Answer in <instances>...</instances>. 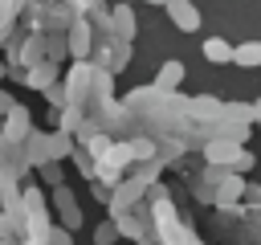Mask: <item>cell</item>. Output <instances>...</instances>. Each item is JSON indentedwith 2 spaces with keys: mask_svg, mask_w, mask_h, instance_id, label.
<instances>
[{
  "mask_svg": "<svg viewBox=\"0 0 261 245\" xmlns=\"http://www.w3.org/2000/svg\"><path fill=\"white\" fill-rule=\"evenodd\" d=\"M0 212H4V208H0Z\"/></svg>",
  "mask_w": 261,
  "mask_h": 245,
  "instance_id": "cell-29",
  "label": "cell"
},
{
  "mask_svg": "<svg viewBox=\"0 0 261 245\" xmlns=\"http://www.w3.org/2000/svg\"><path fill=\"white\" fill-rule=\"evenodd\" d=\"M24 4H29V0H0V33H4L8 24H12V16H16V12L24 8Z\"/></svg>",
  "mask_w": 261,
  "mask_h": 245,
  "instance_id": "cell-19",
  "label": "cell"
},
{
  "mask_svg": "<svg viewBox=\"0 0 261 245\" xmlns=\"http://www.w3.org/2000/svg\"><path fill=\"white\" fill-rule=\"evenodd\" d=\"M143 4H159V8H167V0H143Z\"/></svg>",
  "mask_w": 261,
  "mask_h": 245,
  "instance_id": "cell-27",
  "label": "cell"
},
{
  "mask_svg": "<svg viewBox=\"0 0 261 245\" xmlns=\"http://www.w3.org/2000/svg\"><path fill=\"white\" fill-rule=\"evenodd\" d=\"M106 20H110L114 41H130V37H135V12H130L126 4H114V8L106 12Z\"/></svg>",
  "mask_w": 261,
  "mask_h": 245,
  "instance_id": "cell-6",
  "label": "cell"
},
{
  "mask_svg": "<svg viewBox=\"0 0 261 245\" xmlns=\"http://www.w3.org/2000/svg\"><path fill=\"white\" fill-rule=\"evenodd\" d=\"M159 241H163V245H200V241H196V237H192V233H188L179 220H171V225H159Z\"/></svg>",
  "mask_w": 261,
  "mask_h": 245,
  "instance_id": "cell-14",
  "label": "cell"
},
{
  "mask_svg": "<svg viewBox=\"0 0 261 245\" xmlns=\"http://www.w3.org/2000/svg\"><path fill=\"white\" fill-rule=\"evenodd\" d=\"M41 94H45L53 106H61V110H65V86H57V82H53V86H49V90H41Z\"/></svg>",
  "mask_w": 261,
  "mask_h": 245,
  "instance_id": "cell-22",
  "label": "cell"
},
{
  "mask_svg": "<svg viewBox=\"0 0 261 245\" xmlns=\"http://www.w3.org/2000/svg\"><path fill=\"white\" fill-rule=\"evenodd\" d=\"M232 49H237V45H228L224 37H208V41H204V57H208L212 65H224V61H232Z\"/></svg>",
  "mask_w": 261,
  "mask_h": 245,
  "instance_id": "cell-12",
  "label": "cell"
},
{
  "mask_svg": "<svg viewBox=\"0 0 261 245\" xmlns=\"http://www.w3.org/2000/svg\"><path fill=\"white\" fill-rule=\"evenodd\" d=\"M253 114H257V127H261V98L253 102Z\"/></svg>",
  "mask_w": 261,
  "mask_h": 245,
  "instance_id": "cell-26",
  "label": "cell"
},
{
  "mask_svg": "<svg viewBox=\"0 0 261 245\" xmlns=\"http://www.w3.org/2000/svg\"><path fill=\"white\" fill-rule=\"evenodd\" d=\"M33 114H29V106L24 102H12V110L4 114V139H12V143H24L29 135H33Z\"/></svg>",
  "mask_w": 261,
  "mask_h": 245,
  "instance_id": "cell-1",
  "label": "cell"
},
{
  "mask_svg": "<svg viewBox=\"0 0 261 245\" xmlns=\"http://www.w3.org/2000/svg\"><path fill=\"white\" fill-rule=\"evenodd\" d=\"M37 176H41V184H45V188H61V184H65V176H61V163H57V159L41 163V167H37Z\"/></svg>",
  "mask_w": 261,
  "mask_h": 245,
  "instance_id": "cell-18",
  "label": "cell"
},
{
  "mask_svg": "<svg viewBox=\"0 0 261 245\" xmlns=\"http://www.w3.org/2000/svg\"><path fill=\"white\" fill-rule=\"evenodd\" d=\"M12 229H20V220L12 225V212H0V237H8Z\"/></svg>",
  "mask_w": 261,
  "mask_h": 245,
  "instance_id": "cell-24",
  "label": "cell"
},
{
  "mask_svg": "<svg viewBox=\"0 0 261 245\" xmlns=\"http://www.w3.org/2000/svg\"><path fill=\"white\" fill-rule=\"evenodd\" d=\"M53 204H57V212H61V225L65 229H77L82 225V208H77V200H73V192L61 184V188H53Z\"/></svg>",
  "mask_w": 261,
  "mask_h": 245,
  "instance_id": "cell-4",
  "label": "cell"
},
{
  "mask_svg": "<svg viewBox=\"0 0 261 245\" xmlns=\"http://www.w3.org/2000/svg\"><path fill=\"white\" fill-rule=\"evenodd\" d=\"M65 49H69V57H90V24L86 20H73L69 24V41H65Z\"/></svg>",
  "mask_w": 261,
  "mask_h": 245,
  "instance_id": "cell-10",
  "label": "cell"
},
{
  "mask_svg": "<svg viewBox=\"0 0 261 245\" xmlns=\"http://www.w3.org/2000/svg\"><path fill=\"white\" fill-rule=\"evenodd\" d=\"M114 220H118L122 237H130V241H139V245H155V241H159V233H155L151 225H143L139 216H130V212H122V216H114Z\"/></svg>",
  "mask_w": 261,
  "mask_h": 245,
  "instance_id": "cell-5",
  "label": "cell"
},
{
  "mask_svg": "<svg viewBox=\"0 0 261 245\" xmlns=\"http://www.w3.org/2000/svg\"><path fill=\"white\" fill-rule=\"evenodd\" d=\"M126 61H130V41H110V45L102 49V69H106V74H122Z\"/></svg>",
  "mask_w": 261,
  "mask_h": 245,
  "instance_id": "cell-7",
  "label": "cell"
},
{
  "mask_svg": "<svg viewBox=\"0 0 261 245\" xmlns=\"http://www.w3.org/2000/svg\"><path fill=\"white\" fill-rule=\"evenodd\" d=\"M130 147H135V159H151V155H155V143H143V139H135Z\"/></svg>",
  "mask_w": 261,
  "mask_h": 245,
  "instance_id": "cell-23",
  "label": "cell"
},
{
  "mask_svg": "<svg viewBox=\"0 0 261 245\" xmlns=\"http://www.w3.org/2000/svg\"><path fill=\"white\" fill-rule=\"evenodd\" d=\"M179 82H184V61H163V65H159V74H155V90L171 94Z\"/></svg>",
  "mask_w": 261,
  "mask_h": 245,
  "instance_id": "cell-11",
  "label": "cell"
},
{
  "mask_svg": "<svg viewBox=\"0 0 261 245\" xmlns=\"http://www.w3.org/2000/svg\"><path fill=\"white\" fill-rule=\"evenodd\" d=\"M122 237V229H118V220L110 216V220H98V229H94V245H114Z\"/></svg>",
  "mask_w": 261,
  "mask_h": 245,
  "instance_id": "cell-17",
  "label": "cell"
},
{
  "mask_svg": "<svg viewBox=\"0 0 261 245\" xmlns=\"http://www.w3.org/2000/svg\"><path fill=\"white\" fill-rule=\"evenodd\" d=\"M192 110H200V114H220L224 106H220L216 98H196V102H192Z\"/></svg>",
  "mask_w": 261,
  "mask_h": 245,
  "instance_id": "cell-21",
  "label": "cell"
},
{
  "mask_svg": "<svg viewBox=\"0 0 261 245\" xmlns=\"http://www.w3.org/2000/svg\"><path fill=\"white\" fill-rule=\"evenodd\" d=\"M143 188H147L143 180H130V184H122V188H118V192L110 196V212H114V216H122V212H130V204H135V200L143 196Z\"/></svg>",
  "mask_w": 261,
  "mask_h": 245,
  "instance_id": "cell-9",
  "label": "cell"
},
{
  "mask_svg": "<svg viewBox=\"0 0 261 245\" xmlns=\"http://www.w3.org/2000/svg\"><path fill=\"white\" fill-rule=\"evenodd\" d=\"M0 78H4V61H0Z\"/></svg>",
  "mask_w": 261,
  "mask_h": 245,
  "instance_id": "cell-28",
  "label": "cell"
},
{
  "mask_svg": "<svg viewBox=\"0 0 261 245\" xmlns=\"http://www.w3.org/2000/svg\"><path fill=\"white\" fill-rule=\"evenodd\" d=\"M45 147H49V159H65V155H73V143H69V131H53V135H45Z\"/></svg>",
  "mask_w": 261,
  "mask_h": 245,
  "instance_id": "cell-16",
  "label": "cell"
},
{
  "mask_svg": "<svg viewBox=\"0 0 261 245\" xmlns=\"http://www.w3.org/2000/svg\"><path fill=\"white\" fill-rule=\"evenodd\" d=\"M245 147L237 143V139H224V135H216V139H208V147H204V159L208 163H216V167H232V159L241 155Z\"/></svg>",
  "mask_w": 261,
  "mask_h": 245,
  "instance_id": "cell-2",
  "label": "cell"
},
{
  "mask_svg": "<svg viewBox=\"0 0 261 245\" xmlns=\"http://www.w3.org/2000/svg\"><path fill=\"white\" fill-rule=\"evenodd\" d=\"M253 163H257V155H253V151H241V155L232 159V167H228V172H232V176H241V172H249Z\"/></svg>",
  "mask_w": 261,
  "mask_h": 245,
  "instance_id": "cell-20",
  "label": "cell"
},
{
  "mask_svg": "<svg viewBox=\"0 0 261 245\" xmlns=\"http://www.w3.org/2000/svg\"><path fill=\"white\" fill-rule=\"evenodd\" d=\"M12 102H16V98H8V94L0 90V114H8V110H12Z\"/></svg>",
  "mask_w": 261,
  "mask_h": 245,
  "instance_id": "cell-25",
  "label": "cell"
},
{
  "mask_svg": "<svg viewBox=\"0 0 261 245\" xmlns=\"http://www.w3.org/2000/svg\"><path fill=\"white\" fill-rule=\"evenodd\" d=\"M167 16H171V24L179 33H196L200 29V12H196L192 0H167Z\"/></svg>",
  "mask_w": 261,
  "mask_h": 245,
  "instance_id": "cell-3",
  "label": "cell"
},
{
  "mask_svg": "<svg viewBox=\"0 0 261 245\" xmlns=\"http://www.w3.org/2000/svg\"><path fill=\"white\" fill-rule=\"evenodd\" d=\"M57 82V69H53V61H37V65H29V86H37V90H49Z\"/></svg>",
  "mask_w": 261,
  "mask_h": 245,
  "instance_id": "cell-15",
  "label": "cell"
},
{
  "mask_svg": "<svg viewBox=\"0 0 261 245\" xmlns=\"http://www.w3.org/2000/svg\"><path fill=\"white\" fill-rule=\"evenodd\" d=\"M241 196H245V184H241V176H232V172H224V176H220V188L212 192V200H216L220 208H232V204H237Z\"/></svg>",
  "mask_w": 261,
  "mask_h": 245,
  "instance_id": "cell-8",
  "label": "cell"
},
{
  "mask_svg": "<svg viewBox=\"0 0 261 245\" xmlns=\"http://www.w3.org/2000/svg\"><path fill=\"white\" fill-rule=\"evenodd\" d=\"M232 61L245 65V69H257V65H261V41H241V45L232 49Z\"/></svg>",
  "mask_w": 261,
  "mask_h": 245,
  "instance_id": "cell-13",
  "label": "cell"
}]
</instances>
